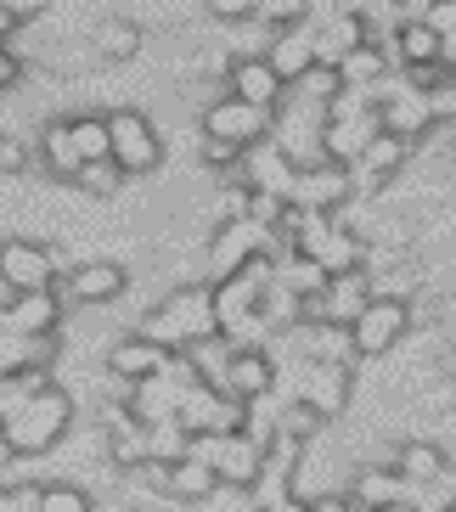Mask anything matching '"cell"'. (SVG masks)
<instances>
[{
  "label": "cell",
  "mask_w": 456,
  "mask_h": 512,
  "mask_svg": "<svg viewBox=\"0 0 456 512\" xmlns=\"http://www.w3.org/2000/svg\"><path fill=\"white\" fill-rule=\"evenodd\" d=\"M136 332H147L152 344H164L169 355H181V349L214 338V332H220V316H214V282H181V287H169L164 299L141 316Z\"/></svg>",
  "instance_id": "obj_1"
},
{
  "label": "cell",
  "mask_w": 456,
  "mask_h": 512,
  "mask_svg": "<svg viewBox=\"0 0 456 512\" xmlns=\"http://www.w3.org/2000/svg\"><path fill=\"white\" fill-rule=\"evenodd\" d=\"M68 428H74V394L62 389V383L40 389L23 411H12V417L0 422V434L17 451V462H34V456L57 451L62 439H68Z\"/></svg>",
  "instance_id": "obj_2"
},
{
  "label": "cell",
  "mask_w": 456,
  "mask_h": 512,
  "mask_svg": "<svg viewBox=\"0 0 456 512\" xmlns=\"http://www.w3.org/2000/svg\"><path fill=\"white\" fill-rule=\"evenodd\" d=\"M282 248H288V242L276 237L271 226H259L254 214L220 220V226L209 231V282H226V276H237L243 265H254V259H276Z\"/></svg>",
  "instance_id": "obj_3"
},
{
  "label": "cell",
  "mask_w": 456,
  "mask_h": 512,
  "mask_svg": "<svg viewBox=\"0 0 456 512\" xmlns=\"http://www.w3.org/2000/svg\"><path fill=\"white\" fill-rule=\"evenodd\" d=\"M68 276V259L51 248V242L34 237H6L0 242V293H51V287Z\"/></svg>",
  "instance_id": "obj_4"
},
{
  "label": "cell",
  "mask_w": 456,
  "mask_h": 512,
  "mask_svg": "<svg viewBox=\"0 0 456 512\" xmlns=\"http://www.w3.org/2000/svg\"><path fill=\"white\" fill-rule=\"evenodd\" d=\"M372 96H378L383 130H389V136H400V141H411V147H417V141L434 130V124H440V113H434V96H428L423 85L406 74V68H395V74L383 79Z\"/></svg>",
  "instance_id": "obj_5"
},
{
  "label": "cell",
  "mask_w": 456,
  "mask_h": 512,
  "mask_svg": "<svg viewBox=\"0 0 456 512\" xmlns=\"http://www.w3.org/2000/svg\"><path fill=\"white\" fill-rule=\"evenodd\" d=\"M107 136H113V164L124 175H158L164 169V136L141 107H113L107 113Z\"/></svg>",
  "instance_id": "obj_6"
},
{
  "label": "cell",
  "mask_w": 456,
  "mask_h": 512,
  "mask_svg": "<svg viewBox=\"0 0 456 512\" xmlns=\"http://www.w3.org/2000/svg\"><path fill=\"white\" fill-rule=\"evenodd\" d=\"M417 327V310H411V299H372L361 310V321L350 327V338H355V355L361 361H383L389 349H400L406 344V332Z\"/></svg>",
  "instance_id": "obj_7"
},
{
  "label": "cell",
  "mask_w": 456,
  "mask_h": 512,
  "mask_svg": "<svg viewBox=\"0 0 456 512\" xmlns=\"http://www.w3.org/2000/svg\"><path fill=\"white\" fill-rule=\"evenodd\" d=\"M203 136H214V141H231V147H254V141H265L271 136V124H276V113H265V107H254V102H243V96H214L209 107H203Z\"/></svg>",
  "instance_id": "obj_8"
},
{
  "label": "cell",
  "mask_w": 456,
  "mask_h": 512,
  "mask_svg": "<svg viewBox=\"0 0 456 512\" xmlns=\"http://www.w3.org/2000/svg\"><path fill=\"white\" fill-rule=\"evenodd\" d=\"M124 287H130V271H124L119 259H79L57 282V299L68 310H96V304H113Z\"/></svg>",
  "instance_id": "obj_9"
},
{
  "label": "cell",
  "mask_w": 456,
  "mask_h": 512,
  "mask_svg": "<svg viewBox=\"0 0 456 512\" xmlns=\"http://www.w3.org/2000/svg\"><path fill=\"white\" fill-rule=\"evenodd\" d=\"M355 197V175L350 164H333V158H321V164H304L299 175H293V192L288 203L304 214H338L344 203Z\"/></svg>",
  "instance_id": "obj_10"
},
{
  "label": "cell",
  "mask_w": 456,
  "mask_h": 512,
  "mask_svg": "<svg viewBox=\"0 0 456 512\" xmlns=\"http://www.w3.org/2000/svg\"><path fill=\"white\" fill-rule=\"evenodd\" d=\"M226 91H231V96H243V102H254V107H265V113H276V107L288 102V79L276 74L271 57L259 51V57H231Z\"/></svg>",
  "instance_id": "obj_11"
},
{
  "label": "cell",
  "mask_w": 456,
  "mask_h": 512,
  "mask_svg": "<svg viewBox=\"0 0 456 512\" xmlns=\"http://www.w3.org/2000/svg\"><path fill=\"white\" fill-rule=\"evenodd\" d=\"M169 361H175V355H169L164 344H152L147 332H124L119 344L107 349V377H119L124 389H136V383L164 372Z\"/></svg>",
  "instance_id": "obj_12"
},
{
  "label": "cell",
  "mask_w": 456,
  "mask_h": 512,
  "mask_svg": "<svg viewBox=\"0 0 456 512\" xmlns=\"http://www.w3.org/2000/svg\"><path fill=\"white\" fill-rule=\"evenodd\" d=\"M62 310H68V304L57 299V287H51V293H17V299L0 304V332H23V338H57Z\"/></svg>",
  "instance_id": "obj_13"
},
{
  "label": "cell",
  "mask_w": 456,
  "mask_h": 512,
  "mask_svg": "<svg viewBox=\"0 0 456 512\" xmlns=\"http://www.w3.org/2000/svg\"><path fill=\"white\" fill-rule=\"evenodd\" d=\"M293 175H299V164H293V158L276 147L271 136L254 141V147L243 152V164H237V181L254 186V192H276V197L293 192Z\"/></svg>",
  "instance_id": "obj_14"
},
{
  "label": "cell",
  "mask_w": 456,
  "mask_h": 512,
  "mask_svg": "<svg viewBox=\"0 0 456 512\" xmlns=\"http://www.w3.org/2000/svg\"><path fill=\"white\" fill-rule=\"evenodd\" d=\"M265 57H271V68L282 79H304L310 68H316V23L304 17V23H288V29H271V46H265Z\"/></svg>",
  "instance_id": "obj_15"
},
{
  "label": "cell",
  "mask_w": 456,
  "mask_h": 512,
  "mask_svg": "<svg viewBox=\"0 0 456 512\" xmlns=\"http://www.w3.org/2000/svg\"><path fill=\"white\" fill-rule=\"evenodd\" d=\"M406 158H411V141H400V136H389V130H383V136L350 164L355 192H378V186H389L400 169H406Z\"/></svg>",
  "instance_id": "obj_16"
},
{
  "label": "cell",
  "mask_w": 456,
  "mask_h": 512,
  "mask_svg": "<svg viewBox=\"0 0 456 512\" xmlns=\"http://www.w3.org/2000/svg\"><path fill=\"white\" fill-rule=\"evenodd\" d=\"M214 473H220V484H231V490H248V484L265 473V445H259L254 434H226L220 439V456H214Z\"/></svg>",
  "instance_id": "obj_17"
},
{
  "label": "cell",
  "mask_w": 456,
  "mask_h": 512,
  "mask_svg": "<svg viewBox=\"0 0 456 512\" xmlns=\"http://www.w3.org/2000/svg\"><path fill=\"white\" fill-rule=\"evenodd\" d=\"M344 496L355 501V512H383V507H400L406 501V479L389 467H361L350 484H344Z\"/></svg>",
  "instance_id": "obj_18"
},
{
  "label": "cell",
  "mask_w": 456,
  "mask_h": 512,
  "mask_svg": "<svg viewBox=\"0 0 456 512\" xmlns=\"http://www.w3.org/2000/svg\"><path fill=\"white\" fill-rule=\"evenodd\" d=\"M214 490H220V473H214L209 462H198V456H181V462H169V467H164V496H169V501L203 507Z\"/></svg>",
  "instance_id": "obj_19"
},
{
  "label": "cell",
  "mask_w": 456,
  "mask_h": 512,
  "mask_svg": "<svg viewBox=\"0 0 456 512\" xmlns=\"http://www.w3.org/2000/svg\"><path fill=\"white\" fill-rule=\"evenodd\" d=\"M226 394H237V400L276 394V355H271V349H237L231 377H226Z\"/></svg>",
  "instance_id": "obj_20"
},
{
  "label": "cell",
  "mask_w": 456,
  "mask_h": 512,
  "mask_svg": "<svg viewBox=\"0 0 456 512\" xmlns=\"http://www.w3.org/2000/svg\"><path fill=\"white\" fill-rule=\"evenodd\" d=\"M34 152H40V169L57 175V181H74L79 169H85V158H79V147H74V124L68 119H51L46 130H40V141H34Z\"/></svg>",
  "instance_id": "obj_21"
},
{
  "label": "cell",
  "mask_w": 456,
  "mask_h": 512,
  "mask_svg": "<svg viewBox=\"0 0 456 512\" xmlns=\"http://www.w3.org/2000/svg\"><path fill=\"white\" fill-rule=\"evenodd\" d=\"M141 46H147V34H141L136 17H102L91 29V51L102 62H130V57H141Z\"/></svg>",
  "instance_id": "obj_22"
},
{
  "label": "cell",
  "mask_w": 456,
  "mask_h": 512,
  "mask_svg": "<svg viewBox=\"0 0 456 512\" xmlns=\"http://www.w3.org/2000/svg\"><path fill=\"white\" fill-rule=\"evenodd\" d=\"M445 467H451V451H445L440 439H406L395 456V473L406 484H434Z\"/></svg>",
  "instance_id": "obj_23"
},
{
  "label": "cell",
  "mask_w": 456,
  "mask_h": 512,
  "mask_svg": "<svg viewBox=\"0 0 456 512\" xmlns=\"http://www.w3.org/2000/svg\"><path fill=\"white\" fill-rule=\"evenodd\" d=\"M186 361H192V372H198V383H209V389L226 394V377H231V361H237V344H231L226 332H214V338H203V344L181 349Z\"/></svg>",
  "instance_id": "obj_24"
},
{
  "label": "cell",
  "mask_w": 456,
  "mask_h": 512,
  "mask_svg": "<svg viewBox=\"0 0 456 512\" xmlns=\"http://www.w3.org/2000/svg\"><path fill=\"white\" fill-rule=\"evenodd\" d=\"M389 74H395V57H389L383 46H372V40L338 62V79H344V85H355V91H378Z\"/></svg>",
  "instance_id": "obj_25"
},
{
  "label": "cell",
  "mask_w": 456,
  "mask_h": 512,
  "mask_svg": "<svg viewBox=\"0 0 456 512\" xmlns=\"http://www.w3.org/2000/svg\"><path fill=\"white\" fill-rule=\"evenodd\" d=\"M389 57H395V68H440V34L428 23H400Z\"/></svg>",
  "instance_id": "obj_26"
},
{
  "label": "cell",
  "mask_w": 456,
  "mask_h": 512,
  "mask_svg": "<svg viewBox=\"0 0 456 512\" xmlns=\"http://www.w3.org/2000/svg\"><path fill=\"white\" fill-rule=\"evenodd\" d=\"M74 147L85 164H102V158H113V136H107V113H74Z\"/></svg>",
  "instance_id": "obj_27"
},
{
  "label": "cell",
  "mask_w": 456,
  "mask_h": 512,
  "mask_svg": "<svg viewBox=\"0 0 456 512\" xmlns=\"http://www.w3.org/2000/svg\"><path fill=\"white\" fill-rule=\"evenodd\" d=\"M40 512H96V501L74 479H40Z\"/></svg>",
  "instance_id": "obj_28"
},
{
  "label": "cell",
  "mask_w": 456,
  "mask_h": 512,
  "mask_svg": "<svg viewBox=\"0 0 456 512\" xmlns=\"http://www.w3.org/2000/svg\"><path fill=\"white\" fill-rule=\"evenodd\" d=\"M186 445H192V434H186L181 422H152L147 428V462H158V467L181 462Z\"/></svg>",
  "instance_id": "obj_29"
},
{
  "label": "cell",
  "mask_w": 456,
  "mask_h": 512,
  "mask_svg": "<svg viewBox=\"0 0 456 512\" xmlns=\"http://www.w3.org/2000/svg\"><path fill=\"white\" fill-rule=\"evenodd\" d=\"M288 91L299 96V102H316V107H327L338 91H344V79H338V68H327V62H316V68H310L304 79H293Z\"/></svg>",
  "instance_id": "obj_30"
},
{
  "label": "cell",
  "mask_w": 456,
  "mask_h": 512,
  "mask_svg": "<svg viewBox=\"0 0 456 512\" xmlns=\"http://www.w3.org/2000/svg\"><path fill=\"white\" fill-rule=\"evenodd\" d=\"M124 181H130V175H124V169L113 164V158H102V164H85V169L74 175V186H79L85 197H119V186H124Z\"/></svg>",
  "instance_id": "obj_31"
},
{
  "label": "cell",
  "mask_w": 456,
  "mask_h": 512,
  "mask_svg": "<svg viewBox=\"0 0 456 512\" xmlns=\"http://www.w3.org/2000/svg\"><path fill=\"white\" fill-rule=\"evenodd\" d=\"M310 17V0H259V17L265 29H288V23H304Z\"/></svg>",
  "instance_id": "obj_32"
},
{
  "label": "cell",
  "mask_w": 456,
  "mask_h": 512,
  "mask_svg": "<svg viewBox=\"0 0 456 512\" xmlns=\"http://www.w3.org/2000/svg\"><path fill=\"white\" fill-rule=\"evenodd\" d=\"M29 164H40V152L17 136H0V175H23Z\"/></svg>",
  "instance_id": "obj_33"
},
{
  "label": "cell",
  "mask_w": 456,
  "mask_h": 512,
  "mask_svg": "<svg viewBox=\"0 0 456 512\" xmlns=\"http://www.w3.org/2000/svg\"><path fill=\"white\" fill-rule=\"evenodd\" d=\"M209 6V17H220V23H254L259 17V0H203Z\"/></svg>",
  "instance_id": "obj_34"
},
{
  "label": "cell",
  "mask_w": 456,
  "mask_h": 512,
  "mask_svg": "<svg viewBox=\"0 0 456 512\" xmlns=\"http://www.w3.org/2000/svg\"><path fill=\"white\" fill-rule=\"evenodd\" d=\"M23 85V57L12 51V40H0V91Z\"/></svg>",
  "instance_id": "obj_35"
},
{
  "label": "cell",
  "mask_w": 456,
  "mask_h": 512,
  "mask_svg": "<svg viewBox=\"0 0 456 512\" xmlns=\"http://www.w3.org/2000/svg\"><path fill=\"white\" fill-rule=\"evenodd\" d=\"M423 23H428L434 34H440V40H445V34H456V0H440V6H434V12L423 17Z\"/></svg>",
  "instance_id": "obj_36"
},
{
  "label": "cell",
  "mask_w": 456,
  "mask_h": 512,
  "mask_svg": "<svg viewBox=\"0 0 456 512\" xmlns=\"http://www.w3.org/2000/svg\"><path fill=\"white\" fill-rule=\"evenodd\" d=\"M46 6H51V0H6V12L17 17V29H23V23H34V17L46 12Z\"/></svg>",
  "instance_id": "obj_37"
},
{
  "label": "cell",
  "mask_w": 456,
  "mask_h": 512,
  "mask_svg": "<svg viewBox=\"0 0 456 512\" xmlns=\"http://www.w3.org/2000/svg\"><path fill=\"white\" fill-rule=\"evenodd\" d=\"M395 6H400V17H406V23H423V17L440 6V0H395Z\"/></svg>",
  "instance_id": "obj_38"
},
{
  "label": "cell",
  "mask_w": 456,
  "mask_h": 512,
  "mask_svg": "<svg viewBox=\"0 0 456 512\" xmlns=\"http://www.w3.org/2000/svg\"><path fill=\"white\" fill-rule=\"evenodd\" d=\"M310 507H316V512H355V501L344 496V490H338V496H316Z\"/></svg>",
  "instance_id": "obj_39"
},
{
  "label": "cell",
  "mask_w": 456,
  "mask_h": 512,
  "mask_svg": "<svg viewBox=\"0 0 456 512\" xmlns=\"http://www.w3.org/2000/svg\"><path fill=\"white\" fill-rule=\"evenodd\" d=\"M12 34H17V17L6 12V0H0V40H12Z\"/></svg>",
  "instance_id": "obj_40"
},
{
  "label": "cell",
  "mask_w": 456,
  "mask_h": 512,
  "mask_svg": "<svg viewBox=\"0 0 456 512\" xmlns=\"http://www.w3.org/2000/svg\"><path fill=\"white\" fill-rule=\"evenodd\" d=\"M271 512H316V507H310V501H299V496H293V501H282V507H271Z\"/></svg>",
  "instance_id": "obj_41"
}]
</instances>
